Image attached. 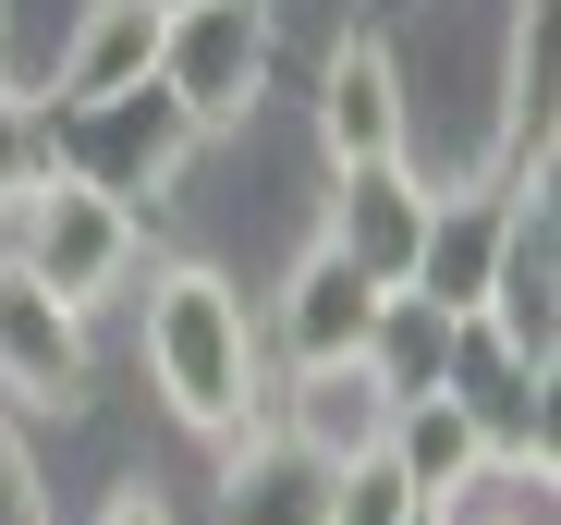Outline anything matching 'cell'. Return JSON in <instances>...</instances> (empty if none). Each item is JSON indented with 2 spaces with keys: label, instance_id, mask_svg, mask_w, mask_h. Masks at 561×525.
I'll return each instance as SVG.
<instances>
[{
  "label": "cell",
  "instance_id": "6da1fadb",
  "mask_svg": "<svg viewBox=\"0 0 561 525\" xmlns=\"http://www.w3.org/2000/svg\"><path fill=\"white\" fill-rule=\"evenodd\" d=\"M135 355H147V391L183 441H244L268 427V330L256 306L208 270V256H171V270H135Z\"/></svg>",
  "mask_w": 561,
  "mask_h": 525
},
{
  "label": "cell",
  "instance_id": "7a4b0ae2",
  "mask_svg": "<svg viewBox=\"0 0 561 525\" xmlns=\"http://www.w3.org/2000/svg\"><path fill=\"white\" fill-rule=\"evenodd\" d=\"M0 256L13 270H37L49 294H73L85 318H99L111 294H135V270H147V208H123V196H99L85 171H37V184L13 196V220H0Z\"/></svg>",
  "mask_w": 561,
  "mask_h": 525
},
{
  "label": "cell",
  "instance_id": "3957f363",
  "mask_svg": "<svg viewBox=\"0 0 561 525\" xmlns=\"http://www.w3.org/2000/svg\"><path fill=\"white\" fill-rule=\"evenodd\" d=\"M268 73H280V0H171L159 13V85L183 99L196 135L256 123Z\"/></svg>",
  "mask_w": 561,
  "mask_h": 525
},
{
  "label": "cell",
  "instance_id": "277c9868",
  "mask_svg": "<svg viewBox=\"0 0 561 525\" xmlns=\"http://www.w3.org/2000/svg\"><path fill=\"white\" fill-rule=\"evenodd\" d=\"M49 123V159L61 171H85L99 196H123V208H147L183 159H196V123H183V99L147 73V85H123V99H85V111H37Z\"/></svg>",
  "mask_w": 561,
  "mask_h": 525
},
{
  "label": "cell",
  "instance_id": "5b68a950",
  "mask_svg": "<svg viewBox=\"0 0 561 525\" xmlns=\"http://www.w3.org/2000/svg\"><path fill=\"white\" fill-rule=\"evenodd\" d=\"M379 294H391V282H366L330 232H306V256H294V270H280V294L256 306L268 367H342V355H366V330H379Z\"/></svg>",
  "mask_w": 561,
  "mask_h": 525
},
{
  "label": "cell",
  "instance_id": "8992f818",
  "mask_svg": "<svg viewBox=\"0 0 561 525\" xmlns=\"http://www.w3.org/2000/svg\"><path fill=\"white\" fill-rule=\"evenodd\" d=\"M85 367H99L85 306L0 256V403H13V415H73L85 403Z\"/></svg>",
  "mask_w": 561,
  "mask_h": 525
},
{
  "label": "cell",
  "instance_id": "52a82bcc",
  "mask_svg": "<svg viewBox=\"0 0 561 525\" xmlns=\"http://www.w3.org/2000/svg\"><path fill=\"white\" fill-rule=\"evenodd\" d=\"M439 391L477 415V441H489V465H501V477H549V367H525L501 330L463 318V330H451Z\"/></svg>",
  "mask_w": 561,
  "mask_h": 525
},
{
  "label": "cell",
  "instance_id": "ba28073f",
  "mask_svg": "<svg viewBox=\"0 0 561 525\" xmlns=\"http://www.w3.org/2000/svg\"><path fill=\"white\" fill-rule=\"evenodd\" d=\"M477 330H501L525 367H561V208H549V171L513 184V232H501V270H489Z\"/></svg>",
  "mask_w": 561,
  "mask_h": 525
},
{
  "label": "cell",
  "instance_id": "9c48e42d",
  "mask_svg": "<svg viewBox=\"0 0 561 525\" xmlns=\"http://www.w3.org/2000/svg\"><path fill=\"white\" fill-rule=\"evenodd\" d=\"M427 196H439V184L415 171V147H403V159H342V171H330V208H318V232L354 256L366 282H391V294H403V270H415V232H427Z\"/></svg>",
  "mask_w": 561,
  "mask_h": 525
},
{
  "label": "cell",
  "instance_id": "30bf717a",
  "mask_svg": "<svg viewBox=\"0 0 561 525\" xmlns=\"http://www.w3.org/2000/svg\"><path fill=\"white\" fill-rule=\"evenodd\" d=\"M415 147V99H403V61H391V37H330V61H318V159L342 171V159H403Z\"/></svg>",
  "mask_w": 561,
  "mask_h": 525
},
{
  "label": "cell",
  "instance_id": "8fae6325",
  "mask_svg": "<svg viewBox=\"0 0 561 525\" xmlns=\"http://www.w3.org/2000/svg\"><path fill=\"white\" fill-rule=\"evenodd\" d=\"M501 232H513V171H501V184L427 196V232H415L403 294H427L439 318H477V306H489V270H501Z\"/></svg>",
  "mask_w": 561,
  "mask_h": 525
},
{
  "label": "cell",
  "instance_id": "7c38bea8",
  "mask_svg": "<svg viewBox=\"0 0 561 525\" xmlns=\"http://www.w3.org/2000/svg\"><path fill=\"white\" fill-rule=\"evenodd\" d=\"M159 13L171 0H73V25L49 49V85L37 111H85V99H123V85L159 73Z\"/></svg>",
  "mask_w": 561,
  "mask_h": 525
},
{
  "label": "cell",
  "instance_id": "4fadbf2b",
  "mask_svg": "<svg viewBox=\"0 0 561 525\" xmlns=\"http://www.w3.org/2000/svg\"><path fill=\"white\" fill-rule=\"evenodd\" d=\"M268 427L306 465H354V453H379L391 391L366 379V355H342V367H268Z\"/></svg>",
  "mask_w": 561,
  "mask_h": 525
},
{
  "label": "cell",
  "instance_id": "5bb4252c",
  "mask_svg": "<svg viewBox=\"0 0 561 525\" xmlns=\"http://www.w3.org/2000/svg\"><path fill=\"white\" fill-rule=\"evenodd\" d=\"M379 453L403 465V489L427 501V513H463L501 465H489V441H477V415H463L451 391H403L391 403V427H379Z\"/></svg>",
  "mask_w": 561,
  "mask_h": 525
},
{
  "label": "cell",
  "instance_id": "9a60e30c",
  "mask_svg": "<svg viewBox=\"0 0 561 525\" xmlns=\"http://www.w3.org/2000/svg\"><path fill=\"white\" fill-rule=\"evenodd\" d=\"M318 489H330V465H306L280 427L220 441V525H318Z\"/></svg>",
  "mask_w": 561,
  "mask_h": 525
},
{
  "label": "cell",
  "instance_id": "2e32d148",
  "mask_svg": "<svg viewBox=\"0 0 561 525\" xmlns=\"http://www.w3.org/2000/svg\"><path fill=\"white\" fill-rule=\"evenodd\" d=\"M451 330H463V318H439L427 294H379V330H366V379H379L391 403H403V391H439Z\"/></svg>",
  "mask_w": 561,
  "mask_h": 525
},
{
  "label": "cell",
  "instance_id": "e0dca14e",
  "mask_svg": "<svg viewBox=\"0 0 561 525\" xmlns=\"http://www.w3.org/2000/svg\"><path fill=\"white\" fill-rule=\"evenodd\" d=\"M427 501L403 489V465L391 453H354V465H330V489H318V525H415Z\"/></svg>",
  "mask_w": 561,
  "mask_h": 525
},
{
  "label": "cell",
  "instance_id": "ac0fdd59",
  "mask_svg": "<svg viewBox=\"0 0 561 525\" xmlns=\"http://www.w3.org/2000/svg\"><path fill=\"white\" fill-rule=\"evenodd\" d=\"M37 171H49V123H37V99H25V85L0 73V220H13V196L37 184Z\"/></svg>",
  "mask_w": 561,
  "mask_h": 525
},
{
  "label": "cell",
  "instance_id": "d6986e66",
  "mask_svg": "<svg viewBox=\"0 0 561 525\" xmlns=\"http://www.w3.org/2000/svg\"><path fill=\"white\" fill-rule=\"evenodd\" d=\"M0 525H49V465H37L13 403H0Z\"/></svg>",
  "mask_w": 561,
  "mask_h": 525
},
{
  "label": "cell",
  "instance_id": "ffe728a7",
  "mask_svg": "<svg viewBox=\"0 0 561 525\" xmlns=\"http://www.w3.org/2000/svg\"><path fill=\"white\" fill-rule=\"evenodd\" d=\"M99 525H183V513H171V501L135 477V489H111V501H99Z\"/></svg>",
  "mask_w": 561,
  "mask_h": 525
},
{
  "label": "cell",
  "instance_id": "44dd1931",
  "mask_svg": "<svg viewBox=\"0 0 561 525\" xmlns=\"http://www.w3.org/2000/svg\"><path fill=\"white\" fill-rule=\"evenodd\" d=\"M537 513H549V501H537ZM537 513H501V525H537Z\"/></svg>",
  "mask_w": 561,
  "mask_h": 525
},
{
  "label": "cell",
  "instance_id": "7402d4cb",
  "mask_svg": "<svg viewBox=\"0 0 561 525\" xmlns=\"http://www.w3.org/2000/svg\"><path fill=\"white\" fill-rule=\"evenodd\" d=\"M415 525H463V513H415Z\"/></svg>",
  "mask_w": 561,
  "mask_h": 525
},
{
  "label": "cell",
  "instance_id": "603a6c76",
  "mask_svg": "<svg viewBox=\"0 0 561 525\" xmlns=\"http://www.w3.org/2000/svg\"><path fill=\"white\" fill-rule=\"evenodd\" d=\"M0 49H13V13H0Z\"/></svg>",
  "mask_w": 561,
  "mask_h": 525
}]
</instances>
